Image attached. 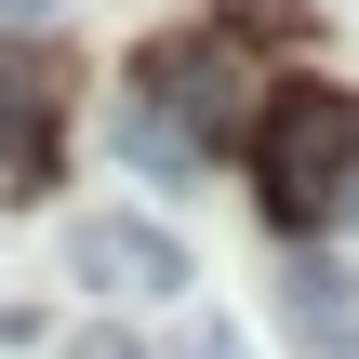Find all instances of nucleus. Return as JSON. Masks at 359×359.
<instances>
[{"mask_svg": "<svg viewBox=\"0 0 359 359\" xmlns=\"http://www.w3.org/2000/svg\"><path fill=\"white\" fill-rule=\"evenodd\" d=\"M280 293H293V320H306V333H346V320H359V280L333 266V253H306V266H293Z\"/></svg>", "mask_w": 359, "mask_h": 359, "instance_id": "39448f33", "label": "nucleus"}, {"mask_svg": "<svg viewBox=\"0 0 359 359\" xmlns=\"http://www.w3.org/2000/svg\"><path fill=\"white\" fill-rule=\"evenodd\" d=\"M40 13H67V0H0V27H40Z\"/></svg>", "mask_w": 359, "mask_h": 359, "instance_id": "6e6552de", "label": "nucleus"}, {"mask_svg": "<svg viewBox=\"0 0 359 359\" xmlns=\"http://www.w3.org/2000/svg\"><path fill=\"white\" fill-rule=\"evenodd\" d=\"M333 200H346V226H359V173H346V187H333Z\"/></svg>", "mask_w": 359, "mask_h": 359, "instance_id": "9d476101", "label": "nucleus"}, {"mask_svg": "<svg viewBox=\"0 0 359 359\" xmlns=\"http://www.w3.org/2000/svg\"><path fill=\"white\" fill-rule=\"evenodd\" d=\"M226 27L240 40H293V0H226Z\"/></svg>", "mask_w": 359, "mask_h": 359, "instance_id": "423d86ee", "label": "nucleus"}, {"mask_svg": "<svg viewBox=\"0 0 359 359\" xmlns=\"http://www.w3.org/2000/svg\"><path fill=\"white\" fill-rule=\"evenodd\" d=\"M253 173H266V200L306 226V213L359 173V93H333V80H280V93L253 107Z\"/></svg>", "mask_w": 359, "mask_h": 359, "instance_id": "f257e3e1", "label": "nucleus"}, {"mask_svg": "<svg viewBox=\"0 0 359 359\" xmlns=\"http://www.w3.org/2000/svg\"><path fill=\"white\" fill-rule=\"evenodd\" d=\"M67 359H147V346H133V333H93V346H67Z\"/></svg>", "mask_w": 359, "mask_h": 359, "instance_id": "0eeeda50", "label": "nucleus"}, {"mask_svg": "<svg viewBox=\"0 0 359 359\" xmlns=\"http://www.w3.org/2000/svg\"><path fill=\"white\" fill-rule=\"evenodd\" d=\"M120 93H147L200 160H213L226 133H253V80H240V53H226V40H160V53H133V80H120Z\"/></svg>", "mask_w": 359, "mask_h": 359, "instance_id": "f03ea898", "label": "nucleus"}, {"mask_svg": "<svg viewBox=\"0 0 359 359\" xmlns=\"http://www.w3.org/2000/svg\"><path fill=\"white\" fill-rule=\"evenodd\" d=\"M320 359H359V320H346V333H320Z\"/></svg>", "mask_w": 359, "mask_h": 359, "instance_id": "1a4fd4ad", "label": "nucleus"}, {"mask_svg": "<svg viewBox=\"0 0 359 359\" xmlns=\"http://www.w3.org/2000/svg\"><path fill=\"white\" fill-rule=\"evenodd\" d=\"M107 147H120V160H147V173H200V147H187L147 93H107Z\"/></svg>", "mask_w": 359, "mask_h": 359, "instance_id": "20e7f679", "label": "nucleus"}, {"mask_svg": "<svg viewBox=\"0 0 359 359\" xmlns=\"http://www.w3.org/2000/svg\"><path fill=\"white\" fill-rule=\"evenodd\" d=\"M67 266H80L93 293H187V240L147 226V213H93V226L67 240Z\"/></svg>", "mask_w": 359, "mask_h": 359, "instance_id": "7ed1b4c3", "label": "nucleus"}]
</instances>
